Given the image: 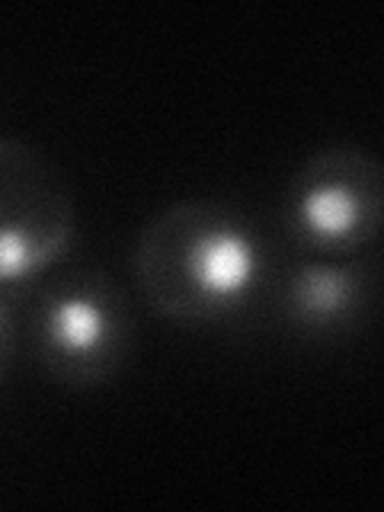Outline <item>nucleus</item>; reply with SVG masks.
<instances>
[{
	"label": "nucleus",
	"instance_id": "obj_2",
	"mask_svg": "<svg viewBox=\"0 0 384 512\" xmlns=\"http://www.w3.org/2000/svg\"><path fill=\"white\" fill-rule=\"evenodd\" d=\"M135 311L125 288L103 269H64L39 285L32 304V349L48 378L68 388L112 381L132 356Z\"/></svg>",
	"mask_w": 384,
	"mask_h": 512
},
{
	"label": "nucleus",
	"instance_id": "obj_5",
	"mask_svg": "<svg viewBox=\"0 0 384 512\" xmlns=\"http://www.w3.org/2000/svg\"><path fill=\"white\" fill-rule=\"evenodd\" d=\"M378 272L359 256H308L279 285L282 320L298 333L330 336L359 324L375 301Z\"/></svg>",
	"mask_w": 384,
	"mask_h": 512
},
{
	"label": "nucleus",
	"instance_id": "obj_6",
	"mask_svg": "<svg viewBox=\"0 0 384 512\" xmlns=\"http://www.w3.org/2000/svg\"><path fill=\"white\" fill-rule=\"evenodd\" d=\"M16 343H20V324H16V295L0 288V381H4L7 368L16 356Z\"/></svg>",
	"mask_w": 384,
	"mask_h": 512
},
{
	"label": "nucleus",
	"instance_id": "obj_4",
	"mask_svg": "<svg viewBox=\"0 0 384 512\" xmlns=\"http://www.w3.org/2000/svg\"><path fill=\"white\" fill-rule=\"evenodd\" d=\"M77 205L68 180L39 148L0 135V288L16 292L68 260Z\"/></svg>",
	"mask_w": 384,
	"mask_h": 512
},
{
	"label": "nucleus",
	"instance_id": "obj_1",
	"mask_svg": "<svg viewBox=\"0 0 384 512\" xmlns=\"http://www.w3.org/2000/svg\"><path fill=\"white\" fill-rule=\"evenodd\" d=\"M132 276L160 317L221 324L260 298L269 282V247L237 205L180 199L138 231Z\"/></svg>",
	"mask_w": 384,
	"mask_h": 512
},
{
	"label": "nucleus",
	"instance_id": "obj_3",
	"mask_svg": "<svg viewBox=\"0 0 384 512\" xmlns=\"http://www.w3.org/2000/svg\"><path fill=\"white\" fill-rule=\"evenodd\" d=\"M384 221L381 160L359 144H330L292 173L282 224L314 256H356L372 247Z\"/></svg>",
	"mask_w": 384,
	"mask_h": 512
}]
</instances>
